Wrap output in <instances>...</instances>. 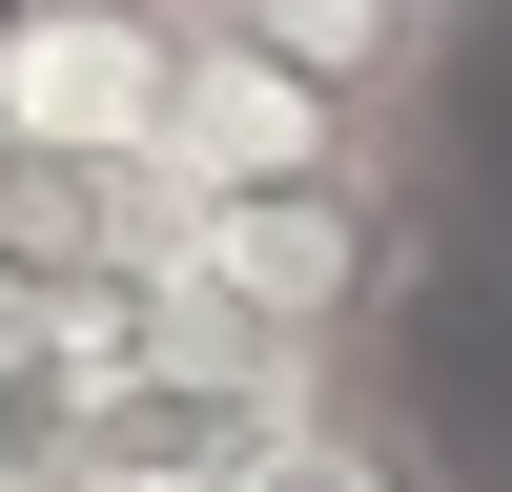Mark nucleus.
Wrapping results in <instances>:
<instances>
[{"label":"nucleus","mask_w":512,"mask_h":492,"mask_svg":"<svg viewBox=\"0 0 512 492\" xmlns=\"http://www.w3.org/2000/svg\"><path fill=\"white\" fill-rule=\"evenodd\" d=\"M144 246H164V287H185V328H226V349H267V369H328L349 328H390V287H410V185H164Z\"/></svg>","instance_id":"f257e3e1"},{"label":"nucleus","mask_w":512,"mask_h":492,"mask_svg":"<svg viewBox=\"0 0 512 492\" xmlns=\"http://www.w3.org/2000/svg\"><path fill=\"white\" fill-rule=\"evenodd\" d=\"M164 103H185V21L164 0H0V144L62 185H164Z\"/></svg>","instance_id":"f03ea898"},{"label":"nucleus","mask_w":512,"mask_h":492,"mask_svg":"<svg viewBox=\"0 0 512 492\" xmlns=\"http://www.w3.org/2000/svg\"><path fill=\"white\" fill-rule=\"evenodd\" d=\"M164 185H410L308 62H267L246 21H185V103H164ZM144 185V205H164Z\"/></svg>","instance_id":"7ed1b4c3"},{"label":"nucleus","mask_w":512,"mask_h":492,"mask_svg":"<svg viewBox=\"0 0 512 492\" xmlns=\"http://www.w3.org/2000/svg\"><path fill=\"white\" fill-rule=\"evenodd\" d=\"M226 21L267 41V62H308V82H328V103H349V123H369L390 164H410V123H431L451 41H472L451 0H226Z\"/></svg>","instance_id":"20e7f679"},{"label":"nucleus","mask_w":512,"mask_h":492,"mask_svg":"<svg viewBox=\"0 0 512 492\" xmlns=\"http://www.w3.org/2000/svg\"><path fill=\"white\" fill-rule=\"evenodd\" d=\"M226 492H451V451L410 431V410H369V390H328L308 431H267Z\"/></svg>","instance_id":"39448f33"},{"label":"nucleus","mask_w":512,"mask_h":492,"mask_svg":"<svg viewBox=\"0 0 512 492\" xmlns=\"http://www.w3.org/2000/svg\"><path fill=\"white\" fill-rule=\"evenodd\" d=\"M164 21H226V0H164Z\"/></svg>","instance_id":"423d86ee"},{"label":"nucleus","mask_w":512,"mask_h":492,"mask_svg":"<svg viewBox=\"0 0 512 492\" xmlns=\"http://www.w3.org/2000/svg\"><path fill=\"white\" fill-rule=\"evenodd\" d=\"M451 21H492V0H451Z\"/></svg>","instance_id":"0eeeda50"}]
</instances>
